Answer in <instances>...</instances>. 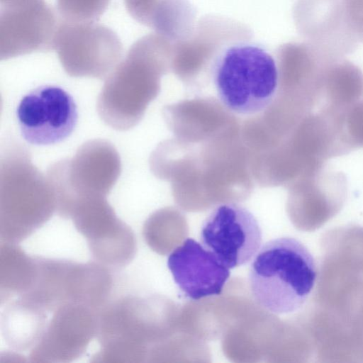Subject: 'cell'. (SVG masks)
Segmentation results:
<instances>
[{"label": "cell", "instance_id": "cell-1", "mask_svg": "<svg viewBox=\"0 0 363 363\" xmlns=\"http://www.w3.org/2000/svg\"><path fill=\"white\" fill-rule=\"evenodd\" d=\"M317 279V267L299 240L283 237L266 242L250 264L248 283L255 301L266 311L286 314L301 308Z\"/></svg>", "mask_w": 363, "mask_h": 363}, {"label": "cell", "instance_id": "cell-2", "mask_svg": "<svg viewBox=\"0 0 363 363\" xmlns=\"http://www.w3.org/2000/svg\"><path fill=\"white\" fill-rule=\"evenodd\" d=\"M213 79L218 98L229 111L252 116L274 101L279 72L274 58L264 47L237 40L222 45L216 55Z\"/></svg>", "mask_w": 363, "mask_h": 363}, {"label": "cell", "instance_id": "cell-3", "mask_svg": "<svg viewBox=\"0 0 363 363\" xmlns=\"http://www.w3.org/2000/svg\"><path fill=\"white\" fill-rule=\"evenodd\" d=\"M13 144L1 155V238L18 243L33 233L56 211V199L23 147Z\"/></svg>", "mask_w": 363, "mask_h": 363}, {"label": "cell", "instance_id": "cell-4", "mask_svg": "<svg viewBox=\"0 0 363 363\" xmlns=\"http://www.w3.org/2000/svg\"><path fill=\"white\" fill-rule=\"evenodd\" d=\"M162 35H147L135 41L125 57L106 77L97 108L101 118L117 130L132 128L140 120V91L151 79L169 48Z\"/></svg>", "mask_w": 363, "mask_h": 363}, {"label": "cell", "instance_id": "cell-5", "mask_svg": "<svg viewBox=\"0 0 363 363\" xmlns=\"http://www.w3.org/2000/svg\"><path fill=\"white\" fill-rule=\"evenodd\" d=\"M111 269L95 261L79 263L62 259L38 258V276L31 298L49 313L67 303L99 310L113 288Z\"/></svg>", "mask_w": 363, "mask_h": 363}, {"label": "cell", "instance_id": "cell-6", "mask_svg": "<svg viewBox=\"0 0 363 363\" xmlns=\"http://www.w3.org/2000/svg\"><path fill=\"white\" fill-rule=\"evenodd\" d=\"M53 49L65 72L77 77H107L123 54L118 35L96 21L60 22Z\"/></svg>", "mask_w": 363, "mask_h": 363}, {"label": "cell", "instance_id": "cell-7", "mask_svg": "<svg viewBox=\"0 0 363 363\" xmlns=\"http://www.w3.org/2000/svg\"><path fill=\"white\" fill-rule=\"evenodd\" d=\"M69 218L85 238L95 261L118 269L133 259L136 250L133 232L117 218L105 196L79 201Z\"/></svg>", "mask_w": 363, "mask_h": 363}, {"label": "cell", "instance_id": "cell-8", "mask_svg": "<svg viewBox=\"0 0 363 363\" xmlns=\"http://www.w3.org/2000/svg\"><path fill=\"white\" fill-rule=\"evenodd\" d=\"M16 118L23 139L35 145L59 143L74 130L77 107L73 97L56 85L38 86L20 100Z\"/></svg>", "mask_w": 363, "mask_h": 363}, {"label": "cell", "instance_id": "cell-9", "mask_svg": "<svg viewBox=\"0 0 363 363\" xmlns=\"http://www.w3.org/2000/svg\"><path fill=\"white\" fill-rule=\"evenodd\" d=\"M203 245L229 269L247 264L260 249L262 233L255 216L236 203L217 206L204 220Z\"/></svg>", "mask_w": 363, "mask_h": 363}, {"label": "cell", "instance_id": "cell-10", "mask_svg": "<svg viewBox=\"0 0 363 363\" xmlns=\"http://www.w3.org/2000/svg\"><path fill=\"white\" fill-rule=\"evenodd\" d=\"M98 310L67 303L52 313L45 330L31 349L33 362H69L86 350L98 330Z\"/></svg>", "mask_w": 363, "mask_h": 363}, {"label": "cell", "instance_id": "cell-11", "mask_svg": "<svg viewBox=\"0 0 363 363\" xmlns=\"http://www.w3.org/2000/svg\"><path fill=\"white\" fill-rule=\"evenodd\" d=\"M57 26L54 11L44 0L1 8V60L53 49Z\"/></svg>", "mask_w": 363, "mask_h": 363}, {"label": "cell", "instance_id": "cell-12", "mask_svg": "<svg viewBox=\"0 0 363 363\" xmlns=\"http://www.w3.org/2000/svg\"><path fill=\"white\" fill-rule=\"evenodd\" d=\"M296 18L308 43L335 57H343L357 48L344 0H299Z\"/></svg>", "mask_w": 363, "mask_h": 363}, {"label": "cell", "instance_id": "cell-13", "mask_svg": "<svg viewBox=\"0 0 363 363\" xmlns=\"http://www.w3.org/2000/svg\"><path fill=\"white\" fill-rule=\"evenodd\" d=\"M167 267L179 289L192 300L220 294L230 277L229 268L192 238L170 253Z\"/></svg>", "mask_w": 363, "mask_h": 363}, {"label": "cell", "instance_id": "cell-14", "mask_svg": "<svg viewBox=\"0 0 363 363\" xmlns=\"http://www.w3.org/2000/svg\"><path fill=\"white\" fill-rule=\"evenodd\" d=\"M298 194L311 228H318L342 208L347 195L346 177L323 167L303 175Z\"/></svg>", "mask_w": 363, "mask_h": 363}, {"label": "cell", "instance_id": "cell-15", "mask_svg": "<svg viewBox=\"0 0 363 363\" xmlns=\"http://www.w3.org/2000/svg\"><path fill=\"white\" fill-rule=\"evenodd\" d=\"M48 313L21 296L7 302L1 320V333L6 344L20 351L32 349L45 330L49 321Z\"/></svg>", "mask_w": 363, "mask_h": 363}, {"label": "cell", "instance_id": "cell-16", "mask_svg": "<svg viewBox=\"0 0 363 363\" xmlns=\"http://www.w3.org/2000/svg\"><path fill=\"white\" fill-rule=\"evenodd\" d=\"M1 244V301L8 302L14 296H21L33 287L38 274L35 257L26 255L17 243Z\"/></svg>", "mask_w": 363, "mask_h": 363}, {"label": "cell", "instance_id": "cell-17", "mask_svg": "<svg viewBox=\"0 0 363 363\" xmlns=\"http://www.w3.org/2000/svg\"><path fill=\"white\" fill-rule=\"evenodd\" d=\"M363 98V72L343 57L334 60L326 72L324 100L326 106L343 111Z\"/></svg>", "mask_w": 363, "mask_h": 363}, {"label": "cell", "instance_id": "cell-18", "mask_svg": "<svg viewBox=\"0 0 363 363\" xmlns=\"http://www.w3.org/2000/svg\"><path fill=\"white\" fill-rule=\"evenodd\" d=\"M111 0H56L65 21H95L105 12Z\"/></svg>", "mask_w": 363, "mask_h": 363}, {"label": "cell", "instance_id": "cell-19", "mask_svg": "<svg viewBox=\"0 0 363 363\" xmlns=\"http://www.w3.org/2000/svg\"><path fill=\"white\" fill-rule=\"evenodd\" d=\"M343 121L345 137L350 150L363 147V99L346 109Z\"/></svg>", "mask_w": 363, "mask_h": 363}, {"label": "cell", "instance_id": "cell-20", "mask_svg": "<svg viewBox=\"0 0 363 363\" xmlns=\"http://www.w3.org/2000/svg\"><path fill=\"white\" fill-rule=\"evenodd\" d=\"M351 30L358 43H363V0H344Z\"/></svg>", "mask_w": 363, "mask_h": 363}, {"label": "cell", "instance_id": "cell-21", "mask_svg": "<svg viewBox=\"0 0 363 363\" xmlns=\"http://www.w3.org/2000/svg\"><path fill=\"white\" fill-rule=\"evenodd\" d=\"M36 0H0L1 8L27 4Z\"/></svg>", "mask_w": 363, "mask_h": 363}]
</instances>
